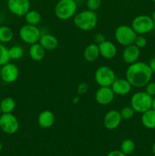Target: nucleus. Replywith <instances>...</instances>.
<instances>
[{"instance_id":"obj_27","label":"nucleus","mask_w":155,"mask_h":156,"mask_svg":"<svg viewBox=\"0 0 155 156\" xmlns=\"http://www.w3.org/2000/svg\"><path fill=\"white\" fill-rule=\"evenodd\" d=\"M10 59L9 48L4 44L0 43V66L9 62Z\"/></svg>"},{"instance_id":"obj_36","label":"nucleus","mask_w":155,"mask_h":156,"mask_svg":"<svg viewBox=\"0 0 155 156\" xmlns=\"http://www.w3.org/2000/svg\"><path fill=\"white\" fill-rule=\"evenodd\" d=\"M151 18H152V20H153V24H154V26H155V9H154V11L153 12V13H152Z\"/></svg>"},{"instance_id":"obj_25","label":"nucleus","mask_w":155,"mask_h":156,"mask_svg":"<svg viewBox=\"0 0 155 156\" xmlns=\"http://www.w3.org/2000/svg\"><path fill=\"white\" fill-rule=\"evenodd\" d=\"M9 52L10 59H13V60H18V59H21L22 56H24V49L21 46H12L9 49Z\"/></svg>"},{"instance_id":"obj_12","label":"nucleus","mask_w":155,"mask_h":156,"mask_svg":"<svg viewBox=\"0 0 155 156\" xmlns=\"http://www.w3.org/2000/svg\"><path fill=\"white\" fill-rule=\"evenodd\" d=\"M122 119L119 111L116 110H111L108 111L103 118V125L105 127L109 130H112L119 126Z\"/></svg>"},{"instance_id":"obj_4","label":"nucleus","mask_w":155,"mask_h":156,"mask_svg":"<svg viewBox=\"0 0 155 156\" xmlns=\"http://www.w3.org/2000/svg\"><path fill=\"white\" fill-rule=\"evenodd\" d=\"M152 101L153 97L144 91H137L131 98L130 106L135 112L142 114L151 108Z\"/></svg>"},{"instance_id":"obj_14","label":"nucleus","mask_w":155,"mask_h":156,"mask_svg":"<svg viewBox=\"0 0 155 156\" xmlns=\"http://www.w3.org/2000/svg\"><path fill=\"white\" fill-rule=\"evenodd\" d=\"M140 55H141V49L133 44L125 47L122 56L123 61L130 65L138 60Z\"/></svg>"},{"instance_id":"obj_13","label":"nucleus","mask_w":155,"mask_h":156,"mask_svg":"<svg viewBox=\"0 0 155 156\" xmlns=\"http://www.w3.org/2000/svg\"><path fill=\"white\" fill-rule=\"evenodd\" d=\"M114 96L111 87H100L95 93V100L99 105H107L113 101Z\"/></svg>"},{"instance_id":"obj_10","label":"nucleus","mask_w":155,"mask_h":156,"mask_svg":"<svg viewBox=\"0 0 155 156\" xmlns=\"http://www.w3.org/2000/svg\"><path fill=\"white\" fill-rule=\"evenodd\" d=\"M7 7L14 15L23 17L30 10V0H8Z\"/></svg>"},{"instance_id":"obj_8","label":"nucleus","mask_w":155,"mask_h":156,"mask_svg":"<svg viewBox=\"0 0 155 156\" xmlns=\"http://www.w3.org/2000/svg\"><path fill=\"white\" fill-rule=\"evenodd\" d=\"M94 79L100 87H110L116 77L110 67L102 66L96 70Z\"/></svg>"},{"instance_id":"obj_17","label":"nucleus","mask_w":155,"mask_h":156,"mask_svg":"<svg viewBox=\"0 0 155 156\" xmlns=\"http://www.w3.org/2000/svg\"><path fill=\"white\" fill-rule=\"evenodd\" d=\"M56 117L51 111L45 110L39 114L37 117V123L41 128L48 129L54 124Z\"/></svg>"},{"instance_id":"obj_26","label":"nucleus","mask_w":155,"mask_h":156,"mask_svg":"<svg viewBox=\"0 0 155 156\" xmlns=\"http://www.w3.org/2000/svg\"><path fill=\"white\" fill-rule=\"evenodd\" d=\"M135 144L134 141H132V140H129V139L123 140L121 144V151L125 155H130L135 151Z\"/></svg>"},{"instance_id":"obj_7","label":"nucleus","mask_w":155,"mask_h":156,"mask_svg":"<svg viewBox=\"0 0 155 156\" xmlns=\"http://www.w3.org/2000/svg\"><path fill=\"white\" fill-rule=\"evenodd\" d=\"M41 35L40 29L36 25L26 24L19 30V37L21 41L30 45L39 42Z\"/></svg>"},{"instance_id":"obj_35","label":"nucleus","mask_w":155,"mask_h":156,"mask_svg":"<svg viewBox=\"0 0 155 156\" xmlns=\"http://www.w3.org/2000/svg\"><path fill=\"white\" fill-rule=\"evenodd\" d=\"M148 65L149 66H150V69L152 70V72H153V73H155V56L150 59V60L149 61Z\"/></svg>"},{"instance_id":"obj_41","label":"nucleus","mask_w":155,"mask_h":156,"mask_svg":"<svg viewBox=\"0 0 155 156\" xmlns=\"http://www.w3.org/2000/svg\"><path fill=\"white\" fill-rule=\"evenodd\" d=\"M152 2H154L155 3V0H151Z\"/></svg>"},{"instance_id":"obj_20","label":"nucleus","mask_w":155,"mask_h":156,"mask_svg":"<svg viewBox=\"0 0 155 156\" xmlns=\"http://www.w3.org/2000/svg\"><path fill=\"white\" fill-rule=\"evenodd\" d=\"M100 56L99 46L95 43L88 45L84 50V57L88 62H94L98 59Z\"/></svg>"},{"instance_id":"obj_39","label":"nucleus","mask_w":155,"mask_h":156,"mask_svg":"<svg viewBox=\"0 0 155 156\" xmlns=\"http://www.w3.org/2000/svg\"><path fill=\"white\" fill-rule=\"evenodd\" d=\"M2 143L0 142V152H2Z\"/></svg>"},{"instance_id":"obj_6","label":"nucleus","mask_w":155,"mask_h":156,"mask_svg":"<svg viewBox=\"0 0 155 156\" xmlns=\"http://www.w3.org/2000/svg\"><path fill=\"white\" fill-rule=\"evenodd\" d=\"M131 27L133 28L137 34L143 35L151 32L155 26L151 16L147 15H141L134 18Z\"/></svg>"},{"instance_id":"obj_40","label":"nucleus","mask_w":155,"mask_h":156,"mask_svg":"<svg viewBox=\"0 0 155 156\" xmlns=\"http://www.w3.org/2000/svg\"><path fill=\"white\" fill-rule=\"evenodd\" d=\"M2 114V110H1V108H0V116H1Z\"/></svg>"},{"instance_id":"obj_33","label":"nucleus","mask_w":155,"mask_h":156,"mask_svg":"<svg viewBox=\"0 0 155 156\" xmlns=\"http://www.w3.org/2000/svg\"><path fill=\"white\" fill-rule=\"evenodd\" d=\"M88 85L87 83H81L78 85V93L79 94H84L88 91Z\"/></svg>"},{"instance_id":"obj_19","label":"nucleus","mask_w":155,"mask_h":156,"mask_svg":"<svg viewBox=\"0 0 155 156\" xmlns=\"http://www.w3.org/2000/svg\"><path fill=\"white\" fill-rule=\"evenodd\" d=\"M46 50L41 46L39 42L31 44L29 48V56L33 61L39 62L45 57Z\"/></svg>"},{"instance_id":"obj_3","label":"nucleus","mask_w":155,"mask_h":156,"mask_svg":"<svg viewBox=\"0 0 155 156\" xmlns=\"http://www.w3.org/2000/svg\"><path fill=\"white\" fill-rule=\"evenodd\" d=\"M77 11L78 3L75 0H59L54 8L55 15L62 21L74 18Z\"/></svg>"},{"instance_id":"obj_32","label":"nucleus","mask_w":155,"mask_h":156,"mask_svg":"<svg viewBox=\"0 0 155 156\" xmlns=\"http://www.w3.org/2000/svg\"><path fill=\"white\" fill-rule=\"evenodd\" d=\"M105 41H106V37H105L104 34L101 33L97 34L94 37V41H95V44H97V45H100V44L104 42Z\"/></svg>"},{"instance_id":"obj_16","label":"nucleus","mask_w":155,"mask_h":156,"mask_svg":"<svg viewBox=\"0 0 155 156\" xmlns=\"http://www.w3.org/2000/svg\"><path fill=\"white\" fill-rule=\"evenodd\" d=\"M99 46L100 54L102 57L106 59H112L117 54L116 46L110 41H105Z\"/></svg>"},{"instance_id":"obj_28","label":"nucleus","mask_w":155,"mask_h":156,"mask_svg":"<svg viewBox=\"0 0 155 156\" xmlns=\"http://www.w3.org/2000/svg\"><path fill=\"white\" fill-rule=\"evenodd\" d=\"M135 111L131 106H126L122 108V109L120 111V115L122 120H129L132 119L135 115Z\"/></svg>"},{"instance_id":"obj_24","label":"nucleus","mask_w":155,"mask_h":156,"mask_svg":"<svg viewBox=\"0 0 155 156\" xmlns=\"http://www.w3.org/2000/svg\"><path fill=\"white\" fill-rule=\"evenodd\" d=\"M14 37V32L11 27L8 26H0V43L7 44L11 42Z\"/></svg>"},{"instance_id":"obj_31","label":"nucleus","mask_w":155,"mask_h":156,"mask_svg":"<svg viewBox=\"0 0 155 156\" xmlns=\"http://www.w3.org/2000/svg\"><path fill=\"white\" fill-rule=\"evenodd\" d=\"M144 91L151 97L155 96V82H151V81L149 82L145 85V91Z\"/></svg>"},{"instance_id":"obj_21","label":"nucleus","mask_w":155,"mask_h":156,"mask_svg":"<svg viewBox=\"0 0 155 156\" xmlns=\"http://www.w3.org/2000/svg\"><path fill=\"white\" fill-rule=\"evenodd\" d=\"M141 121L147 129H155V111L152 108L141 114Z\"/></svg>"},{"instance_id":"obj_1","label":"nucleus","mask_w":155,"mask_h":156,"mask_svg":"<svg viewBox=\"0 0 155 156\" xmlns=\"http://www.w3.org/2000/svg\"><path fill=\"white\" fill-rule=\"evenodd\" d=\"M153 73L148 63L137 61L129 66L126 72V79L132 87L143 88L150 82Z\"/></svg>"},{"instance_id":"obj_37","label":"nucleus","mask_w":155,"mask_h":156,"mask_svg":"<svg viewBox=\"0 0 155 156\" xmlns=\"http://www.w3.org/2000/svg\"><path fill=\"white\" fill-rule=\"evenodd\" d=\"M151 108L155 111V96L153 97V101H152V107Z\"/></svg>"},{"instance_id":"obj_29","label":"nucleus","mask_w":155,"mask_h":156,"mask_svg":"<svg viewBox=\"0 0 155 156\" xmlns=\"http://www.w3.org/2000/svg\"><path fill=\"white\" fill-rule=\"evenodd\" d=\"M102 5V0H87V7L89 10L96 12L100 8Z\"/></svg>"},{"instance_id":"obj_5","label":"nucleus","mask_w":155,"mask_h":156,"mask_svg":"<svg viewBox=\"0 0 155 156\" xmlns=\"http://www.w3.org/2000/svg\"><path fill=\"white\" fill-rule=\"evenodd\" d=\"M138 34L131 26L120 25L115 28L114 37L118 44L123 47L133 44Z\"/></svg>"},{"instance_id":"obj_34","label":"nucleus","mask_w":155,"mask_h":156,"mask_svg":"<svg viewBox=\"0 0 155 156\" xmlns=\"http://www.w3.org/2000/svg\"><path fill=\"white\" fill-rule=\"evenodd\" d=\"M106 156H127V155H125V154L120 150H113V151H111L110 152H109L108 155Z\"/></svg>"},{"instance_id":"obj_23","label":"nucleus","mask_w":155,"mask_h":156,"mask_svg":"<svg viewBox=\"0 0 155 156\" xmlns=\"http://www.w3.org/2000/svg\"><path fill=\"white\" fill-rule=\"evenodd\" d=\"M24 17L26 23L28 24H31V25L37 26L42 20L41 14L36 10L28 11Z\"/></svg>"},{"instance_id":"obj_15","label":"nucleus","mask_w":155,"mask_h":156,"mask_svg":"<svg viewBox=\"0 0 155 156\" xmlns=\"http://www.w3.org/2000/svg\"><path fill=\"white\" fill-rule=\"evenodd\" d=\"M110 87L114 94L119 96H124L129 94L132 88L130 82L126 79H115Z\"/></svg>"},{"instance_id":"obj_30","label":"nucleus","mask_w":155,"mask_h":156,"mask_svg":"<svg viewBox=\"0 0 155 156\" xmlns=\"http://www.w3.org/2000/svg\"><path fill=\"white\" fill-rule=\"evenodd\" d=\"M147 39H146L144 36H142V35H138L137 37L135 38L134 44H135V46H137L138 48L141 49L144 48V47H145L146 46H147Z\"/></svg>"},{"instance_id":"obj_42","label":"nucleus","mask_w":155,"mask_h":156,"mask_svg":"<svg viewBox=\"0 0 155 156\" xmlns=\"http://www.w3.org/2000/svg\"><path fill=\"white\" fill-rule=\"evenodd\" d=\"M153 156H155V155H153Z\"/></svg>"},{"instance_id":"obj_9","label":"nucleus","mask_w":155,"mask_h":156,"mask_svg":"<svg viewBox=\"0 0 155 156\" xmlns=\"http://www.w3.org/2000/svg\"><path fill=\"white\" fill-rule=\"evenodd\" d=\"M19 121L12 113L2 114L0 116V129L4 133L12 135L19 129Z\"/></svg>"},{"instance_id":"obj_38","label":"nucleus","mask_w":155,"mask_h":156,"mask_svg":"<svg viewBox=\"0 0 155 156\" xmlns=\"http://www.w3.org/2000/svg\"><path fill=\"white\" fill-rule=\"evenodd\" d=\"M152 152H153V155H155V142L153 143V146H152Z\"/></svg>"},{"instance_id":"obj_18","label":"nucleus","mask_w":155,"mask_h":156,"mask_svg":"<svg viewBox=\"0 0 155 156\" xmlns=\"http://www.w3.org/2000/svg\"><path fill=\"white\" fill-rule=\"evenodd\" d=\"M39 43L46 50L52 51L56 50L59 46V41L54 35L51 34H42Z\"/></svg>"},{"instance_id":"obj_11","label":"nucleus","mask_w":155,"mask_h":156,"mask_svg":"<svg viewBox=\"0 0 155 156\" xmlns=\"http://www.w3.org/2000/svg\"><path fill=\"white\" fill-rule=\"evenodd\" d=\"M0 76L2 80L8 84L13 83L19 76L18 67L12 62H8L2 66L0 70Z\"/></svg>"},{"instance_id":"obj_2","label":"nucleus","mask_w":155,"mask_h":156,"mask_svg":"<svg viewBox=\"0 0 155 156\" xmlns=\"http://www.w3.org/2000/svg\"><path fill=\"white\" fill-rule=\"evenodd\" d=\"M73 21L74 25L81 30L90 31L97 26L98 17L95 12L87 9L76 13L73 18Z\"/></svg>"},{"instance_id":"obj_22","label":"nucleus","mask_w":155,"mask_h":156,"mask_svg":"<svg viewBox=\"0 0 155 156\" xmlns=\"http://www.w3.org/2000/svg\"><path fill=\"white\" fill-rule=\"evenodd\" d=\"M0 108L2 114L12 113L16 108V102L12 98L5 97L0 101Z\"/></svg>"}]
</instances>
